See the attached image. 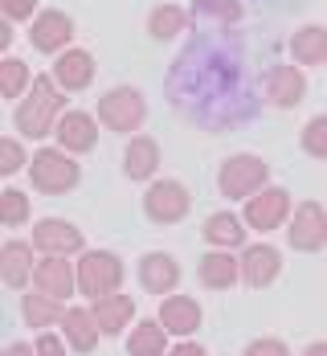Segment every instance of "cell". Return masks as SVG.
I'll return each instance as SVG.
<instances>
[{
  "instance_id": "obj_11",
  "label": "cell",
  "mask_w": 327,
  "mask_h": 356,
  "mask_svg": "<svg viewBox=\"0 0 327 356\" xmlns=\"http://www.w3.org/2000/svg\"><path fill=\"white\" fill-rule=\"evenodd\" d=\"M99 127H103L99 115L66 107L62 119H58V127H53V140L62 143L66 152H74V156H86V152H94V143H99Z\"/></svg>"
},
{
  "instance_id": "obj_9",
  "label": "cell",
  "mask_w": 327,
  "mask_h": 356,
  "mask_svg": "<svg viewBox=\"0 0 327 356\" xmlns=\"http://www.w3.org/2000/svg\"><path fill=\"white\" fill-rule=\"evenodd\" d=\"M33 286L70 303V295H78V262H70L66 254H45L37 258V270H33Z\"/></svg>"
},
{
  "instance_id": "obj_35",
  "label": "cell",
  "mask_w": 327,
  "mask_h": 356,
  "mask_svg": "<svg viewBox=\"0 0 327 356\" xmlns=\"http://www.w3.org/2000/svg\"><path fill=\"white\" fill-rule=\"evenodd\" d=\"M242 356H291V348H287L278 336H258V340L246 344V353Z\"/></svg>"
},
{
  "instance_id": "obj_38",
  "label": "cell",
  "mask_w": 327,
  "mask_h": 356,
  "mask_svg": "<svg viewBox=\"0 0 327 356\" xmlns=\"http://www.w3.org/2000/svg\"><path fill=\"white\" fill-rule=\"evenodd\" d=\"M12 37H17V29H12V21H0V54L12 45Z\"/></svg>"
},
{
  "instance_id": "obj_36",
  "label": "cell",
  "mask_w": 327,
  "mask_h": 356,
  "mask_svg": "<svg viewBox=\"0 0 327 356\" xmlns=\"http://www.w3.org/2000/svg\"><path fill=\"white\" fill-rule=\"evenodd\" d=\"M168 356H209V353H205V344H196V340L188 336V340H176V344L168 348Z\"/></svg>"
},
{
  "instance_id": "obj_27",
  "label": "cell",
  "mask_w": 327,
  "mask_h": 356,
  "mask_svg": "<svg viewBox=\"0 0 327 356\" xmlns=\"http://www.w3.org/2000/svg\"><path fill=\"white\" fill-rule=\"evenodd\" d=\"M184 29H188V13H184L181 4H156L147 13V33L156 37V41H172Z\"/></svg>"
},
{
  "instance_id": "obj_14",
  "label": "cell",
  "mask_w": 327,
  "mask_h": 356,
  "mask_svg": "<svg viewBox=\"0 0 327 356\" xmlns=\"http://www.w3.org/2000/svg\"><path fill=\"white\" fill-rule=\"evenodd\" d=\"M94 70H99V62H94V54L90 49H62L58 54V62H53V78H58V86L66 90V95H78V90H86L90 82H94Z\"/></svg>"
},
{
  "instance_id": "obj_39",
  "label": "cell",
  "mask_w": 327,
  "mask_h": 356,
  "mask_svg": "<svg viewBox=\"0 0 327 356\" xmlns=\"http://www.w3.org/2000/svg\"><path fill=\"white\" fill-rule=\"evenodd\" d=\"M303 356H327V340H311V344L303 348Z\"/></svg>"
},
{
  "instance_id": "obj_32",
  "label": "cell",
  "mask_w": 327,
  "mask_h": 356,
  "mask_svg": "<svg viewBox=\"0 0 327 356\" xmlns=\"http://www.w3.org/2000/svg\"><path fill=\"white\" fill-rule=\"evenodd\" d=\"M192 13L233 25V21H242V0H192Z\"/></svg>"
},
{
  "instance_id": "obj_33",
  "label": "cell",
  "mask_w": 327,
  "mask_h": 356,
  "mask_svg": "<svg viewBox=\"0 0 327 356\" xmlns=\"http://www.w3.org/2000/svg\"><path fill=\"white\" fill-rule=\"evenodd\" d=\"M37 356H70L74 348H70V340H66V336H58V332H49V327H45V332H37Z\"/></svg>"
},
{
  "instance_id": "obj_5",
  "label": "cell",
  "mask_w": 327,
  "mask_h": 356,
  "mask_svg": "<svg viewBox=\"0 0 327 356\" xmlns=\"http://www.w3.org/2000/svg\"><path fill=\"white\" fill-rule=\"evenodd\" d=\"M99 123L115 136H135V127H144L147 119V99L140 86H115L107 95H99Z\"/></svg>"
},
{
  "instance_id": "obj_7",
  "label": "cell",
  "mask_w": 327,
  "mask_h": 356,
  "mask_svg": "<svg viewBox=\"0 0 327 356\" xmlns=\"http://www.w3.org/2000/svg\"><path fill=\"white\" fill-rule=\"evenodd\" d=\"M294 205H291V193L287 188H278V184H266L262 193H254L250 201H246V225L258 229V234H270V229H287V221H291Z\"/></svg>"
},
{
  "instance_id": "obj_28",
  "label": "cell",
  "mask_w": 327,
  "mask_h": 356,
  "mask_svg": "<svg viewBox=\"0 0 327 356\" xmlns=\"http://www.w3.org/2000/svg\"><path fill=\"white\" fill-rule=\"evenodd\" d=\"M29 86H33V74L21 58H0V95L4 99H21V95H29Z\"/></svg>"
},
{
  "instance_id": "obj_4",
  "label": "cell",
  "mask_w": 327,
  "mask_h": 356,
  "mask_svg": "<svg viewBox=\"0 0 327 356\" xmlns=\"http://www.w3.org/2000/svg\"><path fill=\"white\" fill-rule=\"evenodd\" d=\"M270 184V164L254 156V152H237V156H229V160H221L217 168V188L221 197H229V201H250L254 193H262Z\"/></svg>"
},
{
  "instance_id": "obj_3",
  "label": "cell",
  "mask_w": 327,
  "mask_h": 356,
  "mask_svg": "<svg viewBox=\"0 0 327 356\" xmlns=\"http://www.w3.org/2000/svg\"><path fill=\"white\" fill-rule=\"evenodd\" d=\"M127 279V266L115 250H82L78 254V295L82 299H103L110 291H119Z\"/></svg>"
},
{
  "instance_id": "obj_15",
  "label": "cell",
  "mask_w": 327,
  "mask_h": 356,
  "mask_svg": "<svg viewBox=\"0 0 327 356\" xmlns=\"http://www.w3.org/2000/svg\"><path fill=\"white\" fill-rule=\"evenodd\" d=\"M140 286H144L147 295H172L176 286H181V262L168 254V250H151L140 258Z\"/></svg>"
},
{
  "instance_id": "obj_20",
  "label": "cell",
  "mask_w": 327,
  "mask_h": 356,
  "mask_svg": "<svg viewBox=\"0 0 327 356\" xmlns=\"http://www.w3.org/2000/svg\"><path fill=\"white\" fill-rule=\"evenodd\" d=\"M62 336L70 340L74 353H94L99 348V340H103V323L94 316V307H66V316H62Z\"/></svg>"
},
{
  "instance_id": "obj_1",
  "label": "cell",
  "mask_w": 327,
  "mask_h": 356,
  "mask_svg": "<svg viewBox=\"0 0 327 356\" xmlns=\"http://www.w3.org/2000/svg\"><path fill=\"white\" fill-rule=\"evenodd\" d=\"M62 111H66V90L58 86V78L53 74H37L29 95L17 99L12 127H17L21 140H45V136H53Z\"/></svg>"
},
{
  "instance_id": "obj_6",
  "label": "cell",
  "mask_w": 327,
  "mask_h": 356,
  "mask_svg": "<svg viewBox=\"0 0 327 356\" xmlns=\"http://www.w3.org/2000/svg\"><path fill=\"white\" fill-rule=\"evenodd\" d=\"M192 209V193L184 188L181 180H151L144 193V217L151 225H176L184 221Z\"/></svg>"
},
{
  "instance_id": "obj_37",
  "label": "cell",
  "mask_w": 327,
  "mask_h": 356,
  "mask_svg": "<svg viewBox=\"0 0 327 356\" xmlns=\"http://www.w3.org/2000/svg\"><path fill=\"white\" fill-rule=\"evenodd\" d=\"M4 356H37L33 344H25V340H12L8 348H4Z\"/></svg>"
},
{
  "instance_id": "obj_10",
  "label": "cell",
  "mask_w": 327,
  "mask_h": 356,
  "mask_svg": "<svg viewBox=\"0 0 327 356\" xmlns=\"http://www.w3.org/2000/svg\"><path fill=\"white\" fill-rule=\"evenodd\" d=\"M29 41H33L37 54H62V49H70L74 17H70V13H62V8H41V13L33 17Z\"/></svg>"
},
{
  "instance_id": "obj_2",
  "label": "cell",
  "mask_w": 327,
  "mask_h": 356,
  "mask_svg": "<svg viewBox=\"0 0 327 356\" xmlns=\"http://www.w3.org/2000/svg\"><path fill=\"white\" fill-rule=\"evenodd\" d=\"M29 180L41 197H62L78 188L82 180V164L74 160V152H66L62 143L58 147H37L33 160H29Z\"/></svg>"
},
{
  "instance_id": "obj_31",
  "label": "cell",
  "mask_w": 327,
  "mask_h": 356,
  "mask_svg": "<svg viewBox=\"0 0 327 356\" xmlns=\"http://www.w3.org/2000/svg\"><path fill=\"white\" fill-rule=\"evenodd\" d=\"M29 152H25V143L21 136H8V140H0V177H17L21 168H29Z\"/></svg>"
},
{
  "instance_id": "obj_8",
  "label": "cell",
  "mask_w": 327,
  "mask_h": 356,
  "mask_svg": "<svg viewBox=\"0 0 327 356\" xmlns=\"http://www.w3.org/2000/svg\"><path fill=\"white\" fill-rule=\"evenodd\" d=\"M287 242L299 254H319L327 246V209L319 201H299V209L287 221Z\"/></svg>"
},
{
  "instance_id": "obj_23",
  "label": "cell",
  "mask_w": 327,
  "mask_h": 356,
  "mask_svg": "<svg viewBox=\"0 0 327 356\" xmlns=\"http://www.w3.org/2000/svg\"><path fill=\"white\" fill-rule=\"evenodd\" d=\"M66 316V303L62 299H53V295H45V291H25L21 295V320L29 323L33 332H45V327H53V323H62Z\"/></svg>"
},
{
  "instance_id": "obj_18",
  "label": "cell",
  "mask_w": 327,
  "mask_h": 356,
  "mask_svg": "<svg viewBox=\"0 0 327 356\" xmlns=\"http://www.w3.org/2000/svg\"><path fill=\"white\" fill-rule=\"evenodd\" d=\"M278 275H283V254H278L274 246H266V242L242 246V279L254 286V291L270 286Z\"/></svg>"
},
{
  "instance_id": "obj_25",
  "label": "cell",
  "mask_w": 327,
  "mask_h": 356,
  "mask_svg": "<svg viewBox=\"0 0 327 356\" xmlns=\"http://www.w3.org/2000/svg\"><path fill=\"white\" fill-rule=\"evenodd\" d=\"M168 327L156 320H140L131 332H127V356H164L168 353Z\"/></svg>"
},
{
  "instance_id": "obj_17",
  "label": "cell",
  "mask_w": 327,
  "mask_h": 356,
  "mask_svg": "<svg viewBox=\"0 0 327 356\" xmlns=\"http://www.w3.org/2000/svg\"><path fill=\"white\" fill-rule=\"evenodd\" d=\"M33 250H37L33 242H21V238H8L0 246V279H4V286L25 291V286L33 283V270H37Z\"/></svg>"
},
{
  "instance_id": "obj_12",
  "label": "cell",
  "mask_w": 327,
  "mask_h": 356,
  "mask_svg": "<svg viewBox=\"0 0 327 356\" xmlns=\"http://www.w3.org/2000/svg\"><path fill=\"white\" fill-rule=\"evenodd\" d=\"M33 246L41 254H82L86 250V238H82V229L66 221V217H41L33 225Z\"/></svg>"
},
{
  "instance_id": "obj_26",
  "label": "cell",
  "mask_w": 327,
  "mask_h": 356,
  "mask_svg": "<svg viewBox=\"0 0 327 356\" xmlns=\"http://www.w3.org/2000/svg\"><path fill=\"white\" fill-rule=\"evenodd\" d=\"M291 58L299 66H324L327 62V29L324 25H303L291 33Z\"/></svg>"
},
{
  "instance_id": "obj_29",
  "label": "cell",
  "mask_w": 327,
  "mask_h": 356,
  "mask_svg": "<svg viewBox=\"0 0 327 356\" xmlns=\"http://www.w3.org/2000/svg\"><path fill=\"white\" fill-rule=\"evenodd\" d=\"M33 213V205H29V193H21V188H4L0 193V225H25Z\"/></svg>"
},
{
  "instance_id": "obj_24",
  "label": "cell",
  "mask_w": 327,
  "mask_h": 356,
  "mask_svg": "<svg viewBox=\"0 0 327 356\" xmlns=\"http://www.w3.org/2000/svg\"><path fill=\"white\" fill-rule=\"evenodd\" d=\"M246 217H237V213H229V209H221V213H209V221H205V242L209 246H217V250H242L246 246Z\"/></svg>"
},
{
  "instance_id": "obj_16",
  "label": "cell",
  "mask_w": 327,
  "mask_h": 356,
  "mask_svg": "<svg viewBox=\"0 0 327 356\" xmlns=\"http://www.w3.org/2000/svg\"><path fill=\"white\" fill-rule=\"evenodd\" d=\"M156 316H160V323H164L176 340H188V336L201 332V323H205V312H201V303H196L192 295H164Z\"/></svg>"
},
{
  "instance_id": "obj_13",
  "label": "cell",
  "mask_w": 327,
  "mask_h": 356,
  "mask_svg": "<svg viewBox=\"0 0 327 356\" xmlns=\"http://www.w3.org/2000/svg\"><path fill=\"white\" fill-rule=\"evenodd\" d=\"M303 99H307V74H303V66L283 62V66H274V70L266 74V103L270 107L294 111Z\"/></svg>"
},
{
  "instance_id": "obj_22",
  "label": "cell",
  "mask_w": 327,
  "mask_h": 356,
  "mask_svg": "<svg viewBox=\"0 0 327 356\" xmlns=\"http://www.w3.org/2000/svg\"><path fill=\"white\" fill-rule=\"evenodd\" d=\"M90 307H94V316L103 323V336H123L135 323V299L127 291H110L103 299H94Z\"/></svg>"
},
{
  "instance_id": "obj_30",
  "label": "cell",
  "mask_w": 327,
  "mask_h": 356,
  "mask_svg": "<svg viewBox=\"0 0 327 356\" xmlns=\"http://www.w3.org/2000/svg\"><path fill=\"white\" fill-rule=\"evenodd\" d=\"M299 147L311 156V160H327V115H311L303 136H299Z\"/></svg>"
},
{
  "instance_id": "obj_34",
  "label": "cell",
  "mask_w": 327,
  "mask_h": 356,
  "mask_svg": "<svg viewBox=\"0 0 327 356\" xmlns=\"http://www.w3.org/2000/svg\"><path fill=\"white\" fill-rule=\"evenodd\" d=\"M37 13H41L37 0H0V17L12 21V25H17V21H33Z\"/></svg>"
},
{
  "instance_id": "obj_19",
  "label": "cell",
  "mask_w": 327,
  "mask_h": 356,
  "mask_svg": "<svg viewBox=\"0 0 327 356\" xmlns=\"http://www.w3.org/2000/svg\"><path fill=\"white\" fill-rule=\"evenodd\" d=\"M196 279H201L205 291H229V286L242 279V258H233V250L209 246V254H201Z\"/></svg>"
},
{
  "instance_id": "obj_21",
  "label": "cell",
  "mask_w": 327,
  "mask_h": 356,
  "mask_svg": "<svg viewBox=\"0 0 327 356\" xmlns=\"http://www.w3.org/2000/svg\"><path fill=\"white\" fill-rule=\"evenodd\" d=\"M156 172H160V143L135 131L123 147V177L144 184V180H156Z\"/></svg>"
}]
</instances>
